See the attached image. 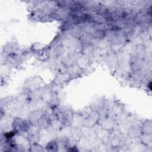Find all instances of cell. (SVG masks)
I'll return each mask as SVG.
<instances>
[{
    "label": "cell",
    "mask_w": 152,
    "mask_h": 152,
    "mask_svg": "<svg viewBox=\"0 0 152 152\" xmlns=\"http://www.w3.org/2000/svg\"><path fill=\"white\" fill-rule=\"evenodd\" d=\"M100 118L101 115L100 112L93 110L88 116L83 119V125L87 128H92L99 123Z\"/></svg>",
    "instance_id": "obj_1"
},
{
    "label": "cell",
    "mask_w": 152,
    "mask_h": 152,
    "mask_svg": "<svg viewBox=\"0 0 152 152\" xmlns=\"http://www.w3.org/2000/svg\"><path fill=\"white\" fill-rule=\"evenodd\" d=\"M98 124H99L101 129L107 132L113 131L115 126V122L114 119L108 116L100 118Z\"/></svg>",
    "instance_id": "obj_2"
},
{
    "label": "cell",
    "mask_w": 152,
    "mask_h": 152,
    "mask_svg": "<svg viewBox=\"0 0 152 152\" xmlns=\"http://www.w3.org/2000/svg\"><path fill=\"white\" fill-rule=\"evenodd\" d=\"M12 125L14 130L17 132V134L21 133L28 129L27 123L23 119L20 118H15L12 122Z\"/></svg>",
    "instance_id": "obj_3"
},
{
    "label": "cell",
    "mask_w": 152,
    "mask_h": 152,
    "mask_svg": "<svg viewBox=\"0 0 152 152\" xmlns=\"http://www.w3.org/2000/svg\"><path fill=\"white\" fill-rule=\"evenodd\" d=\"M44 116V112L41 109L31 111L28 115V122L31 125H37L40 119Z\"/></svg>",
    "instance_id": "obj_4"
},
{
    "label": "cell",
    "mask_w": 152,
    "mask_h": 152,
    "mask_svg": "<svg viewBox=\"0 0 152 152\" xmlns=\"http://www.w3.org/2000/svg\"><path fill=\"white\" fill-rule=\"evenodd\" d=\"M130 67L134 72L139 71L142 67V62L141 58L138 55H134L130 59Z\"/></svg>",
    "instance_id": "obj_5"
},
{
    "label": "cell",
    "mask_w": 152,
    "mask_h": 152,
    "mask_svg": "<svg viewBox=\"0 0 152 152\" xmlns=\"http://www.w3.org/2000/svg\"><path fill=\"white\" fill-rule=\"evenodd\" d=\"M71 78V76L68 71L63 72L59 74L55 79V82L56 84H64L66 82L69 81Z\"/></svg>",
    "instance_id": "obj_6"
},
{
    "label": "cell",
    "mask_w": 152,
    "mask_h": 152,
    "mask_svg": "<svg viewBox=\"0 0 152 152\" xmlns=\"http://www.w3.org/2000/svg\"><path fill=\"white\" fill-rule=\"evenodd\" d=\"M128 135L132 138H135L142 135L141 127L137 125L131 126L128 130Z\"/></svg>",
    "instance_id": "obj_7"
},
{
    "label": "cell",
    "mask_w": 152,
    "mask_h": 152,
    "mask_svg": "<svg viewBox=\"0 0 152 152\" xmlns=\"http://www.w3.org/2000/svg\"><path fill=\"white\" fill-rule=\"evenodd\" d=\"M142 135H151L152 131L151 122L150 121H146L141 127Z\"/></svg>",
    "instance_id": "obj_8"
},
{
    "label": "cell",
    "mask_w": 152,
    "mask_h": 152,
    "mask_svg": "<svg viewBox=\"0 0 152 152\" xmlns=\"http://www.w3.org/2000/svg\"><path fill=\"white\" fill-rule=\"evenodd\" d=\"M58 143L56 140H52L46 145L45 148L49 151H56L58 150Z\"/></svg>",
    "instance_id": "obj_9"
},
{
    "label": "cell",
    "mask_w": 152,
    "mask_h": 152,
    "mask_svg": "<svg viewBox=\"0 0 152 152\" xmlns=\"http://www.w3.org/2000/svg\"><path fill=\"white\" fill-rule=\"evenodd\" d=\"M45 150L43 147L37 143H34L31 145L30 151H43Z\"/></svg>",
    "instance_id": "obj_10"
}]
</instances>
